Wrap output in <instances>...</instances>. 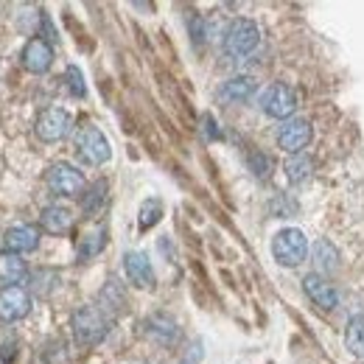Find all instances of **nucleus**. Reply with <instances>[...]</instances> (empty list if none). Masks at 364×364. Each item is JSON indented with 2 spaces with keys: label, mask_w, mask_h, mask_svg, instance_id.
<instances>
[{
  "label": "nucleus",
  "mask_w": 364,
  "mask_h": 364,
  "mask_svg": "<svg viewBox=\"0 0 364 364\" xmlns=\"http://www.w3.org/2000/svg\"><path fill=\"white\" fill-rule=\"evenodd\" d=\"M70 328H73V336H76V342H79V345H85V348H95V345H101V342L109 336L112 317H109V314H104L98 306H82L79 311H73Z\"/></svg>",
  "instance_id": "nucleus-1"
},
{
  "label": "nucleus",
  "mask_w": 364,
  "mask_h": 364,
  "mask_svg": "<svg viewBox=\"0 0 364 364\" xmlns=\"http://www.w3.org/2000/svg\"><path fill=\"white\" fill-rule=\"evenodd\" d=\"M258 46H261V28L247 17H235L225 31V40H222V48L230 59H244Z\"/></svg>",
  "instance_id": "nucleus-2"
},
{
  "label": "nucleus",
  "mask_w": 364,
  "mask_h": 364,
  "mask_svg": "<svg viewBox=\"0 0 364 364\" xmlns=\"http://www.w3.org/2000/svg\"><path fill=\"white\" fill-rule=\"evenodd\" d=\"M272 255L280 267H289V269L300 267L306 261V255H309V238H306V232L297 228L280 230L272 238Z\"/></svg>",
  "instance_id": "nucleus-3"
},
{
  "label": "nucleus",
  "mask_w": 364,
  "mask_h": 364,
  "mask_svg": "<svg viewBox=\"0 0 364 364\" xmlns=\"http://www.w3.org/2000/svg\"><path fill=\"white\" fill-rule=\"evenodd\" d=\"M46 182L56 196H68V199H73V196H85V188H87V182H85V177H82V171L73 168L70 163H53V166L46 171Z\"/></svg>",
  "instance_id": "nucleus-4"
},
{
  "label": "nucleus",
  "mask_w": 364,
  "mask_h": 364,
  "mask_svg": "<svg viewBox=\"0 0 364 364\" xmlns=\"http://www.w3.org/2000/svg\"><path fill=\"white\" fill-rule=\"evenodd\" d=\"M70 129H73V118L62 107H46L34 124V132L43 143H59L70 135Z\"/></svg>",
  "instance_id": "nucleus-5"
},
{
  "label": "nucleus",
  "mask_w": 364,
  "mask_h": 364,
  "mask_svg": "<svg viewBox=\"0 0 364 364\" xmlns=\"http://www.w3.org/2000/svg\"><path fill=\"white\" fill-rule=\"evenodd\" d=\"M76 154L82 157V163L87 166H104L109 157H112V146L107 135L98 129V127H85L79 135H76Z\"/></svg>",
  "instance_id": "nucleus-6"
},
{
  "label": "nucleus",
  "mask_w": 364,
  "mask_h": 364,
  "mask_svg": "<svg viewBox=\"0 0 364 364\" xmlns=\"http://www.w3.org/2000/svg\"><path fill=\"white\" fill-rule=\"evenodd\" d=\"M261 109L269 115V118H277V121H289L297 109V92L294 87L283 85V82H274L267 90L261 92Z\"/></svg>",
  "instance_id": "nucleus-7"
},
{
  "label": "nucleus",
  "mask_w": 364,
  "mask_h": 364,
  "mask_svg": "<svg viewBox=\"0 0 364 364\" xmlns=\"http://www.w3.org/2000/svg\"><path fill=\"white\" fill-rule=\"evenodd\" d=\"M140 331H143L146 339H151V342L160 345V348H174V345L182 339V328L177 325V319L168 317V314H163V311L149 314V317L143 319Z\"/></svg>",
  "instance_id": "nucleus-8"
},
{
  "label": "nucleus",
  "mask_w": 364,
  "mask_h": 364,
  "mask_svg": "<svg viewBox=\"0 0 364 364\" xmlns=\"http://www.w3.org/2000/svg\"><path fill=\"white\" fill-rule=\"evenodd\" d=\"M311 143V124L306 118H289L277 129V146L289 154H300Z\"/></svg>",
  "instance_id": "nucleus-9"
},
{
  "label": "nucleus",
  "mask_w": 364,
  "mask_h": 364,
  "mask_svg": "<svg viewBox=\"0 0 364 364\" xmlns=\"http://www.w3.org/2000/svg\"><path fill=\"white\" fill-rule=\"evenodd\" d=\"M31 311V294L23 286H9L0 289V319L3 322H17V319L28 317Z\"/></svg>",
  "instance_id": "nucleus-10"
},
{
  "label": "nucleus",
  "mask_w": 364,
  "mask_h": 364,
  "mask_svg": "<svg viewBox=\"0 0 364 364\" xmlns=\"http://www.w3.org/2000/svg\"><path fill=\"white\" fill-rule=\"evenodd\" d=\"M303 291L309 294V300H311L314 306L325 309V311H331V309L339 306V294H336L333 283H328V277H322V274H317V272L303 277Z\"/></svg>",
  "instance_id": "nucleus-11"
},
{
  "label": "nucleus",
  "mask_w": 364,
  "mask_h": 364,
  "mask_svg": "<svg viewBox=\"0 0 364 364\" xmlns=\"http://www.w3.org/2000/svg\"><path fill=\"white\" fill-rule=\"evenodd\" d=\"M3 244H6L9 252H17V255L34 252L40 247V228H34V225H14V228L6 230Z\"/></svg>",
  "instance_id": "nucleus-12"
},
{
  "label": "nucleus",
  "mask_w": 364,
  "mask_h": 364,
  "mask_svg": "<svg viewBox=\"0 0 364 364\" xmlns=\"http://www.w3.org/2000/svg\"><path fill=\"white\" fill-rule=\"evenodd\" d=\"M23 65L31 73H46L53 65V46L43 37H31L23 48Z\"/></svg>",
  "instance_id": "nucleus-13"
},
{
  "label": "nucleus",
  "mask_w": 364,
  "mask_h": 364,
  "mask_svg": "<svg viewBox=\"0 0 364 364\" xmlns=\"http://www.w3.org/2000/svg\"><path fill=\"white\" fill-rule=\"evenodd\" d=\"M258 90V85H255V79H250V76H232L228 82H222V87L216 90V98H219V104H244V101H250L252 95Z\"/></svg>",
  "instance_id": "nucleus-14"
},
{
  "label": "nucleus",
  "mask_w": 364,
  "mask_h": 364,
  "mask_svg": "<svg viewBox=\"0 0 364 364\" xmlns=\"http://www.w3.org/2000/svg\"><path fill=\"white\" fill-rule=\"evenodd\" d=\"M124 272L127 277L140 286V289H151L154 286V269H151V261L143 255V252H127L124 255Z\"/></svg>",
  "instance_id": "nucleus-15"
},
{
  "label": "nucleus",
  "mask_w": 364,
  "mask_h": 364,
  "mask_svg": "<svg viewBox=\"0 0 364 364\" xmlns=\"http://www.w3.org/2000/svg\"><path fill=\"white\" fill-rule=\"evenodd\" d=\"M26 277H28V267H26L23 255L3 250V252H0V286H3V289L20 286Z\"/></svg>",
  "instance_id": "nucleus-16"
},
{
  "label": "nucleus",
  "mask_w": 364,
  "mask_h": 364,
  "mask_svg": "<svg viewBox=\"0 0 364 364\" xmlns=\"http://www.w3.org/2000/svg\"><path fill=\"white\" fill-rule=\"evenodd\" d=\"M98 309H101L104 314H109V317L127 311V291H124V286H121L115 277H109V280L104 283V289L98 291Z\"/></svg>",
  "instance_id": "nucleus-17"
},
{
  "label": "nucleus",
  "mask_w": 364,
  "mask_h": 364,
  "mask_svg": "<svg viewBox=\"0 0 364 364\" xmlns=\"http://www.w3.org/2000/svg\"><path fill=\"white\" fill-rule=\"evenodd\" d=\"M40 228L50 232V235H65L68 230L73 228V213L62 205H48L40 216Z\"/></svg>",
  "instance_id": "nucleus-18"
},
{
  "label": "nucleus",
  "mask_w": 364,
  "mask_h": 364,
  "mask_svg": "<svg viewBox=\"0 0 364 364\" xmlns=\"http://www.w3.org/2000/svg\"><path fill=\"white\" fill-rule=\"evenodd\" d=\"M339 261H342V255H339V250L331 244V241H317L314 244V264H317V274H333L336 269H339Z\"/></svg>",
  "instance_id": "nucleus-19"
},
{
  "label": "nucleus",
  "mask_w": 364,
  "mask_h": 364,
  "mask_svg": "<svg viewBox=\"0 0 364 364\" xmlns=\"http://www.w3.org/2000/svg\"><path fill=\"white\" fill-rule=\"evenodd\" d=\"M314 174V157L300 151V154H291L286 160V177L289 182H306L309 177Z\"/></svg>",
  "instance_id": "nucleus-20"
},
{
  "label": "nucleus",
  "mask_w": 364,
  "mask_h": 364,
  "mask_svg": "<svg viewBox=\"0 0 364 364\" xmlns=\"http://www.w3.org/2000/svg\"><path fill=\"white\" fill-rule=\"evenodd\" d=\"M104 247H107V228H92L79 241V258L82 261H90L98 252H104Z\"/></svg>",
  "instance_id": "nucleus-21"
},
{
  "label": "nucleus",
  "mask_w": 364,
  "mask_h": 364,
  "mask_svg": "<svg viewBox=\"0 0 364 364\" xmlns=\"http://www.w3.org/2000/svg\"><path fill=\"white\" fill-rule=\"evenodd\" d=\"M107 191H109L107 180L92 182L90 191H85V196H82V210H85L87 216H98V210L107 205Z\"/></svg>",
  "instance_id": "nucleus-22"
},
{
  "label": "nucleus",
  "mask_w": 364,
  "mask_h": 364,
  "mask_svg": "<svg viewBox=\"0 0 364 364\" xmlns=\"http://www.w3.org/2000/svg\"><path fill=\"white\" fill-rule=\"evenodd\" d=\"M345 348L356 356V359H364V317H353L345 328Z\"/></svg>",
  "instance_id": "nucleus-23"
},
{
  "label": "nucleus",
  "mask_w": 364,
  "mask_h": 364,
  "mask_svg": "<svg viewBox=\"0 0 364 364\" xmlns=\"http://www.w3.org/2000/svg\"><path fill=\"white\" fill-rule=\"evenodd\" d=\"M247 168L252 171V177H258V180H269V174H272L274 163L269 154H264V151H250L247 154Z\"/></svg>",
  "instance_id": "nucleus-24"
},
{
  "label": "nucleus",
  "mask_w": 364,
  "mask_h": 364,
  "mask_svg": "<svg viewBox=\"0 0 364 364\" xmlns=\"http://www.w3.org/2000/svg\"><path fill=\"white\" fill-rule=\"evenodd\" d=\"M56 283H59V274L50 272V269H37V272L31 274V291L37 297H48L56 289Z\"/></svg>",
  "instance_id": "nucleus-25"
},
{
  "label": "nucleus",
  "mask_w": 364,
  "mask_h": 364,
  "mask_svg": "<svg viewBox=\"0 0 364 364\" xmlns=\"http://www.w3.org/2000/svg\"><path fill=\"white\" fill-rule=\"evenodd\" d=\"M160 219H163V202H160V199H146L143 208H140V219H137L140 228L143 230L154 228Z\"/></svg>",
  "instance_id": "nucleus-26"
},
{
  "label": "nucleus",
  "mask_w": 364,
  "mask_h": 364,
  "mask_svg": "<svg viewBox=\"0 0 364 364\" xmlns=\"http://www.w3.org/2000/svg\"><path fill=\"white\" fill-rule=\"evenodd\" d=\"M65 82H68V90H70V95H76V98H85V95H87L85 76H82V70H79L76 65H70V68L65 70Z\"/></svg>",
  "instance_id": "nucleus-27"
},
{
  "label": "nucleus",
  "mask_w": 364,
  "mask_h": 364,
  "mask_svg": "<svg viewBox=\"0 0 364 364\" xmlns=\"http://www.w3.org/2000/svg\"><path fill=\"white\" fill-rule=\"evenodd\" d=\"M14 356H17V333L9 331V328H3L0 331V359L3 362H11Z\"/></svg>",
  "instance_id": "nucleus-28"
},
{
  "label": "nucleus",
  "mask_w": 364,
  "mask_h": 364,
  "mask_svg": "<svg viewBox=\"0 0 364 364\" xmlns=\"http://www.w3.org/2000/svg\"><path fill=\"white\" fill-rule=\"evenodd\" d=\"M188 26H191V40H193V46L199 48L202 43H205V40H208V28H205V20H202L199 14H193Z\"/></svg>",
  "instance_id": "nucleus-29"
},
{
  "label": "nucleus",
  "mask_w": 364,
  "mask_h": 364,
  "mask_svg": "<svg viewBox=\"0 0 364 364\" xmlns=\"http://www.w3.org/2000/svg\"><path fill=\"white\" fill-rule=\"evenodd\" d=\"M202 135H205V140H222V129H219L216 118L208 112L202 115Z\"/></svg>",
  "instance_id": "nucleus-30"
},
{
  "label": "nucleus",
  "mask_w": 364,
  "mask_h": 364,
  "mask_svg": "<svg viewBox=\"0 0 364 364\" xmlns=\"http://www.w3.org/2000/svg\"><path fill=\"white\" fill-rule=\"evenodd\" d=\"M202 356H205V350H202V342L196 339V342L191 345V350H188V353L182 356L180 364H199V362H202Z\"/></svg>",
  "instance_id": "nucleus-31"
}]
</instances>
